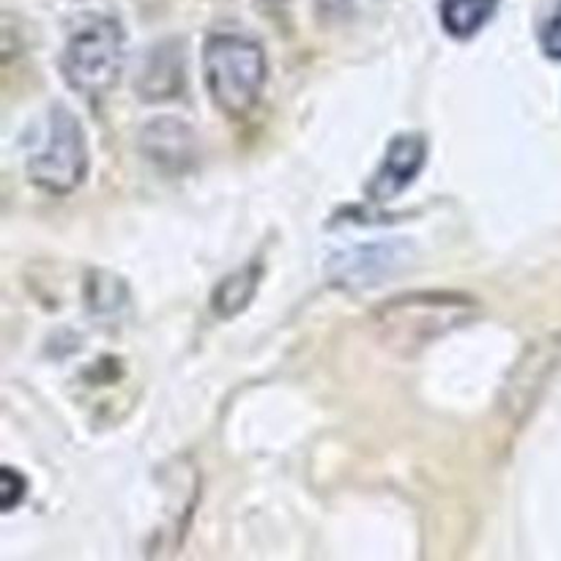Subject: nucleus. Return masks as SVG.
I'll use <instances>...</instances> for the list:
<instances>
[{"instance_id": "obj_1", "label": "nucleus", "mask_w": 561, "mask_h": 561, "mask_svg": "<svg viewBox=\"0 0 561 561\" xmlns=\"http://www.w3.org/2000/svg\"><path fill=\"white\" fill-rule=\"evenodd\" d=\"M480 307L471 296L460 294H405L389 299L373 312V329L389 351L400 356H414L444 334L466 327L477 318Z\"/></svg>"}, {"instance_id": "obj_2", "label": "nucleus", "mask_w": 561, "mask_h": 561, "mask_svg": "<svg viewBox=\"0 0 561 561\" xmlns=\"http://www.w3.org/2000/svg\"><path fill=\"white\" fill-rule=\"evenodd\" d=\"M266 53L241 33H214L203 47V80L208 96L230 118H244L266 85Z\"/></svg>"}, {"instance_id": "obj_3", "label": "nucleus", "mask_w": 561, "mask_h": 561, "mask_svg": "<svg viewBox=\"0 0 561 561\" xmlns=\"http://www.w3.org/2000/svg\"><path fill=\"white\" fill-rule=\"evenodd\" d=\"M25 173L38 190L69 195L88 173L85 131L71 110L55 104L47 113L38 140L27 148Z\"/></svg>"}, {"instance_id": "obj_4", "label": "nucleus", "mask_w": 561, "mask_h": 561, "mask_svg": "<svg viewBox=\"0 0 561 561\" xmlns=\"http://www.w3.org/2000/svg\"><path fill=\"white\" fill-rule=\"evenodd\" d=\"M66 82L85 99L113 91L124 71V27L113 16H93L77 27L60 55Z\"/></svg>"}, {"instance_id": "obj_5", "label": "nucleus", "mask_w": 561, "mask_h": 561, "mask_svg": "<svg viewBox=\"0 0 561 561\" xmlns=\"http://www.w3.org/2000/svg\"><path fill=\"white\" fill-rule=\"evenodd\" d=\"M411 252L403 241H389V244H362L343 252L332 261L329 274L343 288H367L389 279V274L400 272L409 261Z\"/></svg>"}, {"instance_id": "obj_6", "label": "nucleus", "mask_w": 561, "mask_h": 561, "mask_svg": "<svg viewBox=\"0 0 561 561\" xmlns=\"http://www.w3.org/2000/svg\"><path fill=\"white\" fill-rule=\"evenodd\" d=\"M427 159V140L416 131H405L389 142L376 175L367 181V197L373 201H392L400 192L414 184L416 175L422 173Z\"/></svg>"}, {"instance_id": "obj_7", "label": "nucleus", "mask_w": 561, "mask_h": 561, "mask_svg": "<svg viewBox=\"0 0 561 561\" xmlns=\"http://www.w3.org/2000/svg\"><path fill=\"white\" fill-rule=\"evenodd\" d=\"M140 148L162 173H186L197 159V137L184 121L157 118L142 129Z\"/></svg>"}, {"instance_id": "obj_8", "label": "nucleus", "mask_w": 561, "mask_h": 561, "mask_svg": "<svg viewBox=\"0 0 561 561\" xmlns=\"http://www.w3.org/2000/svg\"><path fill=\"white\" fill-rule=\"evenodd\" d=\"M263 268L261 263H247V266L230 272L211 294V310L219 318H236L241 310H247L257 294Z\"/></svg>"}, {"instance_id": "obj_9", "label": "nucleus", "mask_w": 561, "mask_h": 561, "mask_svg": "<svg viewBox=\"0 0 561 561\" xmlns=\"http://www.w3.org/2000/svg\"><path fill=\"white\" fill-rule=\"evenodd\" d=\"M502 0H442L438 16L453 38H471L491 22Z\"/></svg>"}, {"instance_id": "obj_10", "label": "nucleus", "mask_w": 561, "mask_h": 561, "mask_svg": "<svg viewBox=\"0 0 561 561\" xmlns=\"http://www.w3.org/2000/svg\"><path fill=\"white\" fill-rule=\"evenodd\" d=\"M184 85V71H181V58H175L173 53H164V47H159L151 58L146 60L140 71V80L137 88L146 99H164L175 96Z\"/></svg>"}, {"instance_id": "obj_11", "label": "nucleus", "mask_w": 561, "mask_h": 561, "mask_svg": "<svg viewBox=\"0 0 561 561\" xmlns=\"http://www.w3.org/2000/svg\"><path fill=\"white\" fill-rule=\"evenodd\" d=\"M25 488L27 485L25 480H22V474H16L14 469L5 466L3 474H0V510H3V513H11V510L25 499Z\"/></svg>"}, {"instance_id": "obj_12", "label": "nucleus", "mask_w": 561, "mask_h": 561, "mask_svg": "<svg viewBox=\"0 0 561 561\" xmlns=\"http://www.w3.org/2000/svg\"><path fill=\"white\" fill-rule=\"evenodd\" d=\"M542 49H546L548 58L561 60V3L553 9L551 20L542 27Z\"/></svg>"}]
</instances>
